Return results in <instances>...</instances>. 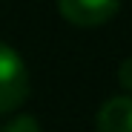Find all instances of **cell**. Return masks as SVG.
Instances as JSON below:
<instances>
[{"mask_svg": "<svg viewBox=\"0 0 132 132\" xmlns=\"http://www.w3.org/2000/svg\"><path fill=\"white\" fill-rule=\"evenodd\" d=\"M29 98V69L9 43H0V115L14 112Z\"/></svg>", "mask_w": 132, "mask_h": 132, "instance_id": "1", "label": "cell"}, {"mask_svg": "<svg viewBox=\"0 0 132 132\" xmlns=\"http://www.w3.org/2000/svg\"><path fill=\"white\" fill-rule=\"evenodd\" d=\"M121 9V0H57V12L72 26L92 29L112 20Z\"/></svg>", "mask_w": 132, "mask_h": 132, "instance_id": "2", "label": "cell"}, {"mask_svg": "<svg viewBox=\"0 0 132 132\" xmlns=\"http://www.w3.org/2000/svg\"><path fill=\"white\" fill-rule=\"evenodd\" d=\"M98 132H132V98L115 95L109 98L95 115Z\"/></svg>", "mask_w": 132, "mask_h": 132, "instance_id": "3", "label": "cell"}, {"mask_svg": "<svg viewBox=\"0 0 132 132\" xmlns=\"http://www.w3.org/2000/svg\"><path fill=\"white\" fill-rule=\"evenodd\" d=\"M0 132H43V129H40V123L32 115H14Z\"/></svg>", "mask_w": 132, "mask_h": 132, "instance_id": "4", "label": "cell"}, {"mask_svg": "<svg viewBox=\"0 0 132 132\" xmlns=\"http://www.w3.org/2000/svg\"><path fill=\"white\" fill-rule=\"evenodd\" d=\"M118 83L123 86L126 92H132V57H126L121 63V69H118Z\"/></svg>", "mask_w": 132, "mask_h": 132, "instance_id": "5", "label": "cell"}]
</instances>
